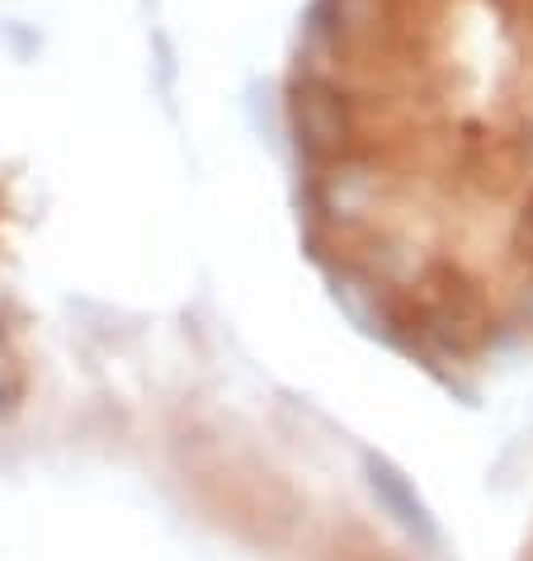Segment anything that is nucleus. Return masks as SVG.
Returning <instances> with one entry per match:
<instances>
[{
    "mask_svg": "<svg viewBox=\"0 0 533 561\" xmlns=\"http://www.w3.org/2000/svg\"><path fill=\"white\" fill-rule=\"evenodd\" d=\"M284 104L359 317L439 373L533 331V0H307Z\"/></svg>",
    "mask_w": 533,
    "mask_h": 561,
    "instance_id": "1",
    "label": "nucleus"
}]
</instances>
